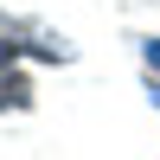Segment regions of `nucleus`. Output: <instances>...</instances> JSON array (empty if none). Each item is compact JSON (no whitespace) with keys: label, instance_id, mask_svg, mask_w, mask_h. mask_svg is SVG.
Returning <instances> with one entry per match:
<instances>
[{"label":"nucleus","instance_id":"nucleus-1","mask_svg":"<svg viewBox=\"0 0 160 160\" xmlns=\"http://www.w3.org/2000/svg\"><path fill=\"white\" fill-rule=\"evenodd\" d=\"M0 58H32V64H71L77 58V45L64 32H51V26H38V19H19V13H0Z\"/></svg>","mask_w":160,"mask_h":160},{"label":"nucleus","instance_id":"nucleus-2","mask_svg":"<svg viewBox=\"0 0 160 160\" xmlns=\"http://www.w3.org/2000/svg\"><path fill=\"white\" fill-rule=\"evenodd\" d=\"M7 109H13V115L32 109V77H26L13 58H0V115H7Z\"/></svg>","mask_w":160,"mask_h":160},{"label":"nucleus","instance_id":"nucleus-3","mask_svg":"<svg viewBox=\"0 0 160 160\" xmlns=\"http://www.w3.org/2000/svg\"><path fill=\"white\" fill-rule=\"evenodd\" d=\"M141 64H148V77H160V38H141Z\"/></svg>","mask_w":160,"mask_h":160},{"label":"nucleus","instance_id":"nucleus-4","mask_svg":"<svg viewBox=\"0 0 160 160\" xmlns=\"http://www.w3.org/2000/svg\"><path fill=\"white\" fill-rule=\"evenodd\" d=\"M148 96H154V109H160V77H148Z\"/></svg>","mask_w":160,"mask_h":160}]
</instances>
